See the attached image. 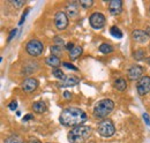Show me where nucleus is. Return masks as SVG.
Segmentation results:
<instances>
[{
  "label": "nucleus",
  "instance_id": "f257e3e1",
  "mask_svg": "<svg viewBox=\"0 0 150 143\" xmlns=\"http://www.w3.org/2000/svg\"><path fill=\"white\" fill-rule=\"evenodd\" d=\"M59 121L61 125L68 126V127L81 126L87 121V114L77 107H68L61 112L59 117Z\"/></svg>",
  "mask_w": 150,
  "mask_h": 143
},
{
  "label": "nucleus",
  "instance_id": "f03ea898",
  "mask_svg": "<svg viewBox=\"0 0 150 143\" xmlns=\"http://www.w3.org/2000/svg\"><path fill=\"white\" fill-rule=\"evenodd\" d=\"M90 127L89 126H76L72 128L67 135L69 143H84V141L90 135Z\"/></svg>",
  "mask_w": 150,
  "mask_h": 143
},
{
  "label": "nucleus",
  "instance_id": "7ed1b4c3",
  "mask_svg": "<svg viewBox=\"0 0 150 143\" xmlns=\"http://www.w3.org/2000/svg\"><path fill=\"white\" fill-rule=\"evenodd\" d=\"M113 108H114V103L111 99H102L95 105L94 114L97 118H105L112 112Z\"/></svg>",
  "mask_w": 150,
  "mask_h": 143
},
{
  "label": "nucleus",
  "instance_id": "20e7f679",
  "mask_svg": "<svg viewBox=\"0 0 150 143\" xmlns=\"http://www.w3.org/2000/svg\"><path fill=\"white\" fill-rule=\"evenodd\" d=\"M115 132V127L113 125V122L111 120L106 119V120H103L99 122L98 125V133L104 136V137H110L112 136Z\"/></svg>",
  "mask_w": 150,
  "mask_h": 143
},
{
  "label": "nucleus",
  "instance_id": "39448f33",
  "mask_svg": "<svg viewBox=\"0 0 150 143\" xmlns=\"http://www.w3.org/2000/svg\"><path fill=\"white\" fill-rule=\"evenodd\" d=\"M43 50H44V46H43L42 42H39L38 39H31L27 44V52L33 57L40 55L43 53Z\"/></svg>",
  "mask_w": 150,
  "mask_h": 143
},
{
  "label": "nucleus",
  "instance_id": "423d86ee",
  "mask_svg": "<svg viewBox=\"0 0 150 143\" xmlns=\"http://www.w3.org/2000/svg\"><path fill=\"white\" fill-rule=\"evenodd\" d=\"M89 21H90V25L94 29H102L105 24V16L102 13H94L91 14Z\"/></svg>",
  "mask_w": 150,
  "mask_h": 143
},
{
  "label": "nucleus",
  "instance_id": "0eeeda50",
  "mask_svg": "<svg viewBox=\"0 0 150 143\" xmlns=\"http://www.w3.org/2000/svg\"><path fill=\"white\" fill-rule=\"evenodd\" d=\"M136 90L139 92V95L143 96L147 95L150 91V77L149 76H143L136 84Z\"/></svg>",
  "mask_w": 150,
  "mask_h": 143
},
{
  "label": "nucleus",
  "instance_id": "6e6552de",
  "mask_svg": "<svg viewBox=\"0 0 150 143\" xmlns=\"http://www.w3.org/2000/svg\"><path fill=\"white\" fill-rule=\"evenodd\" d=\"M54 21H56L57 29H59V30H64L68 25V18H67V15L64 12H58L56 14V20Z\"/></svg>",
  "mask_w": 150,
  "mask_h": 143
},
{
  "label": "nucleus",
  "instance_id": "1a4fd4ad",
  "mask_svg": "<svg viewBox=\"0 0 150 143\" xmlns=\"http://www.w3.org/2000/svg\"><path fill=\"white\" fill-rule=\"evenodd\" d=\"M143 73H144L143 67H141V66H133L128 71V77L132 81H135V80H139V79L141 80Z\"/></svg>",
  "mask_w": 150,
  "mask_h": 143
},
{
  "label": "nucleus",
  "instance_id": "9d476101",
  "mask_svg": "<svg viewBox=\"0 0 150 143\" xmlns=\"http://www.w3.org/2000/svg\"><path fill=\"white\" fill-rule=\"evenodd\" d=\"M38 87V81L35 79H27L22 83V89L25 92H31Z\"/></svg>",
  "mask_w": 150,
  "mask_h": 143
},
{
  "label": "nucleus",
  "instance_id": "9b49d317",
  "mask_svg": "<svg viewBox=\"0 0 150 143\" xmlns=\"http://www.w3.org/2000/svg\"><path fill=\"white\" fill-rule=\"evenodd\" d=\"M109 9H110V13L112 15L120 14L121 11H122V2L120 0H112L109 5Z\"/></svg>",
  "mask_w": 150,
  "mask_h": 143
},
{
  "label": "nucleus",
  "instance_id": "f8f14e48",
  "mask_svg": "<svg viewBox=\"0 0 150 143\" xmlns=\"http://www.w3.org/2000/svg\"><path fill=\"white\" fill-rule=\"evenodd\" d=\"M66 12L69 18H75L79 14V2H68L66 6Z\"/></svg>",
  "mask_w": 150,
  "mask_h": 143
},
{
  "label": "nucleus",
  "instance_id": "ddd939ff",
  "mask_svg": "<svg viewBox=\"0 0 150 143\" xmlns=\"http://www.w3.org/2000/svg\"><path fill=\"white\" fill-rule=\"evenodd\" d=\"M132 37L134 40H136L139 43H144V42H147L149 36L147 35V33H144L142 30H134L132 34Z\"/></svg>",
  "mask_w": 150,
  "mask_h": 143
},
{
  "label": "nucleus",
  "instance_id": "4468645a",
  "mask_svg": "<svg viewBox=\"0 0 150 143\" xmlns=\"http://www.w3.org/2000/svg\"><path fill=\"white\" fill-rule=\"evenodd\" d=\"M77 83H79V79H76L74 76H69V77H66L65 80H62L61 87H73V86H76Z\"/></svg>",
  "mask_w": 150,
  "mask_h": 143
},
{
  "label": "nucleus",
  "instance_id": "2eb2a0df",
  "mask_svg": "<svg viewBox=\"0 0 150 143\" xmlns=\"http://www.w3.org/2000/svg\"><path fill=\"white\" fill-rule=\"evenodd\" d=\"M46 65L51 67H58L60 65V59L56 55H50L49 58H46Z\"/></svg>",
  "mask_w": 150,
  "mask_h": 143
},
{
  "label": "nucleus",
  "instance_id": "dca6fc26",
  "mask_svg": "<svg viewBox=\"0 0 150 143\" xmlns=\"http://www.w3.org/2000/svg\"><path fill=\"white\" fill-rule=\"evenodd\" d=\"M82 47L81 46H75L74 49L69 52V58H71V60H76L81 54H82Z\"/></svg>",
  "mask_w": 150,
  "mask_h": 143
},
{
  "label": "nucleus",
  "instance_id": "f3484780",
  "mask_svg": "<svg viewBox=\"0 0 150 143\" xmlns=\"http://www.w3.org/2000/svg\"><path fill=\"white\" fill-rule=\"evenodd\" d=\"M33 108H34V111L35 112H37V113H43V112H45L46 111V104L44 103V102H36L34 105H33Z\"/></svg>",
  "mask_w": 150,
  "mask_h": 143
},
{
  "label": "nucleus",
  "instance_id": "a211bd4d",
  "mask_svg": "<svg viewBox=\"0 0 150 143\" xmlns=\"http://www.w3.org/2000/svg\"><path fill=\"white\" fill-rule=\"evenodd\" d=\"M126 87H127V83H126V81L124 79L115 80V82H114V88L115 89H118L119 91H124L126 89Z\"/></svg>",
  "mask_w": 150,
  "mask_h": 143
},
{
  "label": "nucleus",
  "instance_id": "6ab92c4d",
  "mask_svg": "<svg viewBox=\"0 0 150 143\" xmlns=\"http://www.w3.org/2000/svg\"><path fill=\"white\" fill-rule=\"evenodd\" d=\"M99 51L102 52V53H111L113 51V47L110 45V44H106V43H104V44H102L100 46H99Z\"/></svg>",
  "mask_w": 150,
  "mask_h": 143
},
{
  "label": "nucleus",
  "instance_id": "aec40b11",
  "mask_svg": "<svg viewBox=\"0 0 150 143\" xmlns=\"http://www.w3.org/2000/svg\"><path fill=\"white\" fill-rule=\"evenodd\" d=\"M93 4H94L93 0H80V1H79V5H80L82 8H84V9H87V8H89L90 6H93Z\"/></svg>",
  "mask_w": 150,
  "mask_h": 143
},
{
  "label": "nucleus",
  "instance_id": "412c9836",
  "mask_svg": "<svg viewBox=\"0 0 150 143\" xmlns=\"http://www.w3.org/2000/svg\"><path fill=\"white\" fill-rule=\"evenodd\" d=\"M110 33H111V35H112L113 37H115V38H121V37H122L121 30H120L119 28H117V27H112Z\"/></svg>",
  "mask_w": 150,
  "mask_h": 143
},
{
  "label": "nucleus",
  "instance_id": "4be33fe9",
  "mask_svg": "<svg viewBox=\"0 0 150 143\" xmlns=\"http://www.w3.org/2000/svg\"><path fill=\"white\" fill-rule=\"evenodd\" d=\"M51 52H52V55L58 57L59 54L62 53V46H60V45H53L51 47Z\"/></svg>",
  "mask_w": 150,
  "mask_h": 143
},
{
  "label": "nucleus",
  "instance_id": "5701e85b",
  "mask_svg": "<svg viewBox=\"0 0 150 143\" xmlns=\"http://www.w3.org/2000/svg\"><path fill=\"white\" fill-rule=\"evenodd\" d=\"M52 74H53V75H54L56 77L60 79V80H65V79H66V76H65L64 72L61 71V69H59V68H56V69H53Z\"/></svg>",
  "mask_w": 150,
  "mask_h": 143
},
{
  "label": "nucleus",
  "instance_id": "b1692460",
  "mask_svg": "<svg viewBox=\"0 0 150 143\" xmlns=\"http://www.w3.org/2000/svg\"><path fill=\"white\" fill-rule=\"evenodd\" d=\"M5 143H24V142L20 137H18V136H11V137H8L5 141Z\"/></svg>",
  "mask_w": 150,
  "mask_h": 143
},
{
  "label": "nucleus",
  "instance_id": "393cba45",
  "mask_svg": "<svg viewBox=\"0 0 150 143\" xmlns=\"http://www.w3.org/2000/svg\"><path fill=\"white\" fill-rule=\"evenodd\" d=\"M143 54H144V52H143L142 50H139V51H136V52L134 53V58H135L136 60H141V59H143Z\"/></svg>",
  "mask_w": 150,
  "mask_h": 143
},
{
  "label": "nucleus",
  "instance_id": "a878e982",
  "mask_svg": "<svg viewBox=\"0 0 150 143\" xmlns=\"http://www.w3.org/2000/svg\"><path fill=\"white\" fill-rule=\"evenodd\" d=\"M62 66L66 67V68H69V69H72V71H77L76 67H74L73 65H71V64H68V62H62Z\"/></svg>",
  "mask_w": 150,
  "mask_h": 143
},
{
  "label": "nucleus",
  "instance_id": "bb28decb",
  "mask_svg": "<svg viewBox=\"0 0 150 143\" xmlns=\"http://www.w3.org/2000/svg\"><path fill=\"white\" fill-rule=\"evenodd\" d=\"M24 2H25V1H23V0H22V1H16V0H15V1H12V4H13L15 7H18V8L22 7V6L24 5Z\"/></svg>",
  "mask_w": 150,
  "mask_h": 143
},
{
  "label": "nucleus",
  "instance_id": "cd10ccee",
  "mask_svg": "<svg viewBox=\"0 0 150 143\" xmlns=\"http://www.w3.org/2000/svg\"><path fill=\"white\" fill-rule=\"evenodd\" d=\"M9 110H12V111H15L16 110V107H18V103H16V101H13V102H11V104H9Z\"/></svg>",
  "mask_w": 150,
  "mask_h": 143
},
{
  "label": "nucleus",
  "instance_id": "c85d7f7f",
  "mask_svg": "<svg viewBox=\"0 0 150 143\" xmlns=\"http://www.w3.org/2000/svg\"><path fill=\"white\" fill-rule=\"evenodd\" d=\"M143 119H144L146 124H147L148 126H150V117L148 113H143Z\"/></svg>",
  "mask_w": 150,
  "mask_h": 143
},
{
  "label": "nucleus",
  "instance_id": "c756f323",
  "mask_svg": "<svg viewBox=\"0 0 150 143\" xmlns=\"http://www.w3.org/2000/svg\"><path fill=\"white\" fill-rule=\"evenodd\" d=\"M16 35V29H14V30H12V33H11V35L8 37V40H12L13 38H14V36Z\"/></svg>",
  "mask_w": 150,
  "mask_h": 143
},
{
  "label": "nucleus",
  "instance_id": "7c9ffc66",
  "mask_svg": "<svg viewBox=\"0 0 150 143\" xmlns=\"http://www.w3.org/2000/svg\"><path fill=\"white\" fill-rule=\"evenodd\" d=\"M74 47L75 46H74V44H73V43H68V44L66 45V49H67V50H69V51H72Z\"/></svg>",
  "mask_w": 150,
  "mask_h": 143
},
{
  "label": "nucleus",
  "instance_id": "2f4dec72",
  "mask_svg": "<svg viewBox=\"0 0 150 143\" xmlns=\"http://www.w3.org/2000/svg\"><path fill=\"white\" fill-rule=\"evenodd\" d=\"M28 143H40V141H39L38 139H36V137H31Z\"/></svg>",
  "mask_w": 150,
  "mask_h": 143
},
{
  "label": "nucleus",
  "instance_id": "473e14b6",
  "mask_svg": "<svg viewBox=\"0 0 150 143\" xmlns=\"http://www.w3.org/2000/svg\"><path fill=\"white\" fill-rule=\"evenodd\" d=\"M31 118H33V115H31V114H27V115L24 117V119H23V120H24V121H28V120H29V119H31Z\"/></svg>",
  "mask_w": 150,
  "mask_h": 143
},
{
  "label": "nucleus",
  "instance_id": "72a5a7b5",
  "mask_svg": "<svg viewBox=\"0 0 150 143\" xmlns=\"http://www.w3.org/2000/svg\"><path fill=\"white\" fill-rule=\"evenodd\" d=\"M64 96H65L66 98H69V97H71V93H69L68 91H65V92H64Z\"/></svg>",
  "mask_w": 150,
  "mask_h": 143
}]
</instances>
